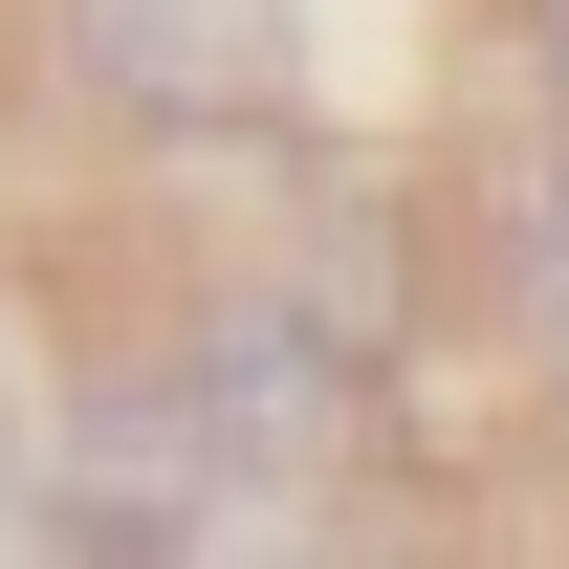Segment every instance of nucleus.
Here are the masks:
<instances>
[{
    "instance_id": "1",
    "label": "nucleus",
    "mask_w": 569,
    "mask_h": 569,
    "mask_svg": "<svg viewBox=\"0 0 569 569\" xmlns=\"http://www.w3.org/2000/svg\"><path fill=\"white\" fill-rule=\"evenodd\" d=\"M176 395L219 417V460H263V482H372L395 460V351H351L329 307H284V284H219L198 329H176Z\"/></svg>"
},
{
    "instance_id": "2",
    "label": "nucleus",
    "mask_w": 569,
    "mask_h": 569,
    "mask_svg": "<svg viewBox=\"0 0 569 569\" xmlns=\"http://www.w3.org/2000/svg\"><path fill=\"white\" fill-rule=\"evenodd\" d=\"M44 67L110 110V132H263L307 22L284 0H44Z\"/></svg>"
},
{
    "instance_id": "3",
    "label": "nucleus",
    "mask_w": 569,
    "mask_h": 569,
    "mask_svg": "<svg viewBox=\"0 0 569 569\" xmlns=\"http://www.w3.org/2000/svg\"><path fill=\"white\" fill-rule=\"evenodd\" d=\"M503 329H526V351H569V132L526 153V198H503Z\"/></svg>"
},
{
    "instance_id": "4",
    "label": "nucleus",
    "mask_w": 569,
    "mask_h": 569,
    "mask_svg": "<svg viewBox=\"0 0 569 569\" xmlns=\"http://www.w3.org/2000/svg\"><path fill=\"white\" fill-rule=\"evenodd\" d=\"M22 503H44V372H22V329H0V548H22Z\"/></svg>"
},
{
    "instance_id": "5",
    "label": "nucleus",
    "mask_w": 569,
    "mask_h": 569,
    "mask_svg": "<svg viewBox=\"0 0 569 569\" xmlns=\"http://www.w3.org/2000/svg\"><path fill=\"white\" fill-rule=\"evenodd\" d=\"M526 44H548V132H569V0H526Z\"/></svg>"
}]
</instances>
